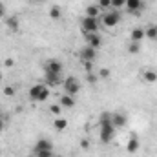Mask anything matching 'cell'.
<instances>
[{
	"instance_id": "6da1fadb",
	"label": "cell",
	"mask_w": 157,
	"mask_h": 157,
	"mask_svg": "<svg viewBox=\"0 0 157 157\" xmlns=\"http://www.w3.org/2000/svg\"><path fill=\"white\" fill-rule=\"evenodd\" d=\"M49 97V86L48 84H33L29 88V99L33 102H44Z\"/></svg>"
},
{
	"instance_id": "7a4b0ae2",
	"label": "cell",
	"mask_w": 157,
	"mask_h": 157,
	"mask_svg": "<svg viewBox=\"0 0 157 157\" xmlns=\"http://www.w3.org/2000/svg\"><path fill=\"white\" fill-rule=\"evenodd\" d=\"M115 126L112 122H99V139L101 143H112L113 137H115Z\"/></svg>"
},
{
	"instance_id": "3957f363",
	"label": "cell",
	"mask_w": 157,
	"mask_h": 157,
	"mask_svg": "<svg viewBox=\"0 0 157 157\" xmlns=\"http://www.w3.org/2000/svg\"><path fill=\"white\" fill-rule=\"evenodd\" d=\"M78 24H80V29H82V33L86 35V33H99V18H91V17H80L78 18Z\"/></svg>"
},
{
	"instance_id": "277c9868",
	"label": "cell",
	"mask_w": 157,
	"mask_h": 157,
	"mask_svg": "<svg viewBox=\"0 0 157 157\" xmlns=\"http://www.w3.org/2000/svg\"><path fill=\"white\" fill-rule=\"evenodd\" d=\"M101 20H102V26L104 28H115L121 20V13L117 9H108L104 15H101Z\"/></svg>"
},
{
	"instance_id": "5b68a950",
	"label": "cell",
	"mask_w": 157,
	"mask_h": 157,
	"mask_svg": "<svg viewBox=\"0 0 157 157\" xmlns=\"http://www.w3.org/2000/svg\"><path fill=\"white\" fill-rule=\"evenodd\" d=\"M62 88H64V93L75 97L78 91H80V82L77 80V77L70 75V77H66L64 80H62Z\"/></svg>"
},
{
	"instance_id": "8992f818",
	"label": "cell",
	"mask_w": 157,
	"mask_h": 157,
	"mask_svg": "<svg viewBox=\"0 0 157 157\" xmlns=\"http://www.w3.org/2000/svg\"><path fill=\"white\" fill-rule=\"evenodd\" d=\"M77 57L82 62H95V60H97V49H93V48H90V46H84V48H80V51L77 53Z\"/></svg>"
},
{
	"instance_id": "52a82bcc",
	"label": "cell",
	"mask_w": 157,
	"mask_h": 157,
	"mask_svg": "<svg viewBox=\"0 0 157 157\" xmlns=\"http://www.w3.org/2000/svg\"><path fill=\"white\" fill-rule=\"evenodd\" d=\"M62 62L59 59H48L44 62V71H49V73H62Z\"/></svg>"
},
{
	"instance_id": "ba28073f",
	"label": "cell",
	"mask_w": 157,
	"mask_h": 157,
	"mask_svg": "<svg viewBox=\"0 0 157 157\" xmlns=\"http://www.w3.org/2000/svg\"><path fill=\"white\" fill-rule=\"evenodd\" d=\"M126 11L130 15H139L143 9H144V2L143 0H126Z\"/></svg>"
},
{
	"instance_id": "9c48e42d",
	"label": "cell",
	"mask_w": 157,
	"mask_h": 157,
	"mask_svg": "<svg viewBox=\"0 0 157 157\" xmlns=\"http://www.w3.org/2000/svg\"><path fill=\"white\" fill-rule=\"evenodd\" d=\"M84 39H86V46H90L93 49H99L102 46V37L99 33H86Z\"/></svg>"
},
{
	"instance_id": "30bf717a",
	"label": "cell",
	"mask_w": 157,
	"mask_h": 157,
	"mask_svg": "<svg viewBox=\"0 0 157 157\" xmlns=\"http://www.w3.org/2000/svg\"><path fill=\"white\" fill-rule=\"evenodd\" d=\"M62 75L60 73H49V71H44V82L51 88V86H59V84H62Z\"/></svg>"
},
{
	"instance_id": "8fae6325",
	"label": "cell",
	"mask_w": 157,
	"mask_h": 157,
	"mask_svg": "<svg viewBox=\"0 0 157 157\" xmlns=\"http://www.w3.org/2000/svg\"><path fill=\"white\" fill-rule=\"evenodd\" d=\"M48 150H53V143L49 139H39L33 146V154H39V152H48Z\"/></svg>"
},
{
	"instance_id": "7c38bea8",
	"label": "cell",
	"mask_w": 157,
	"mask_h": 157,
	"mask_svg": "<svg viewBox=\"0 0 157 157\" xmlns=\"http://www.w3.org/2000/svg\"><path fill=\"white\" fill-rule=\"evenodd\" d=\"M112 124L115 128H124L128 124V117L124 113H121V112H115V113H112Z\"/></svg>"
},
{
	"instance_id": "4fadbf2b",
	"label": "cell",
	"mask_w": 157,
	"mask_h": 157,
	"mask_svg": "<svg viewBox=\"0 0 157 157\" xmlns=\"http://www.w3.org/2000/svg\"><path fill=\"white\" fill-rule=\"evenodd\" d=\"M59 104H60L64 110H71V108L75 106V97H71V95L64 93V95H60V101H59Z\"/></svg>"
},
{
	"instance_id": "5bb4252c",
	"label": "cell",
	"mask_w": 157,
	"mask_h": 157,
	"mask_svg": "<svg viewBox=\"0 0 157 157\" xmlns=\"http://www.w3.org/2000/svg\"><path fill=\"white\" fill-rule=\"evenodd\" d=\"M139 148H141L139 139H137L135 135H132V137H130V141H128V144H126V152H128V154H135Z\"/></svg>"
},
{
	"instance_id": "9a60e30c",
	"label": "cell",
	"mask_w": 157,
	"mask_h": 157,
	"mask_svg": "<svg viewBox=\"0 0 157 157\" xmlns=\"http://www.w3.org/2000/svg\"><path fill=\"white\" fill-rule=\"evenodd\" d=\"M144 37H146V35H144V29H143V28H133L132 33H130V40H132V42H141Z\"/></svg>"
},
{
	"instance_id": "2e32d148",
	"label": "cell",
	"mask_w": 157,
	"mask_h": 157,
	"mask_svg": "<svg viewBox=\"0 0 157 157\" xmlns=\"http://www.w3.org/2000/svg\"><path fill=\"white\" fill-rule=\"evenodd\" d=\"M86 17H91V18H99L101 17V9L97 4H90L86 7Z\"/></svg>"
},
{
	"instance_id": "e0dca14e",
	"label": "cell",
	"mask_w": 157,
	"mask_h": 157,
	"mask_svg": "<svg viewBox=\"0 0 157 157\" xmlns=\"http://www.w3.org/2000/svg\"><path fill=\"white\" fill-rule=\"evenodd\" d=\"M6 26H7L11 31H18V29H20V22H18L17 17H7V18H6Z\"/></svg>"
},
{
	"instance_id": "ac0fdd59",
	"label": "cell",
	"mask_w": 157,
	"mask_h": 157,
	"mask_svg": "<svg viewBox=\"0 0 157 157\" xmlns=\"http://www.w3.org/2000/svg\"><path fill=\"white\" fill-rule=\"evenodd\" d=\"M143 78H144V82L154 84V82H157V71L155 70H144L143 71Z\"/></svg>"
},
{
	"instance_id": "d6986e66",
	"label": "cell",
	"mask_w": 157,
	"mask_h": 157,
	"mask_svg": "<svg viewBox=\"0 0 157 157\" xmlns=\"http://www.w3.org/2000/svg\"><path fill=\"white\" fill-rule=\"evenodd\" d=\"M60 17H62V9L59 6H51L49 7V18L51 20H60Z\"/></svg>"
},
{
	"instance_id": "ffe728a7",
	"label": "cell",
	"mask_w": 157,
	"mask_h": 157,
	"mask_svg": "<svg viewBox=\"0 0 157 157\" xmlns=\"http://www.w3.org/2000/svg\"><path fill=\"white\" fill-rule=\"evenodd\" d=\"M53 126H55V130H59V132H62V130H66L68 128V121L62 117H57L53 121Z\"/></svg>"
},
{
	"instance_id": "44dd1931",
	"label": "cell",
	"mask_w": 157,
	"mask_h": 157,
	"mask_svg": "<svg viewBox=\"0 0 157 157\" xmlns=\"http://www.w3.org/2000/svg\"><path fill=\"white\" fill-rule=\"evenodd\" d=\"M144 35L152 40H157V26H148V28L144 29Z\"/></svg>"
},
{
	"instance_id": "7402d4cb",
	"label": "cell",
	"mask_w": 157,
	"mask_h": 157,
	"mask_svg": "<svg viewBox=\"0 0 157 157\" xmlns=\"http://www.w3.org/2000/svg\"><path fill=\"white\" fill-rule=\"evenodd\" d=\"M128 51H130L132 55H135V53H139V51H141V42H132V40H130V46H128Z\"/></svg>"
},
{
	"instance_id": "603a6c76",
	"label": "cell",
	"mask_w": 157,
	"mask_h": 157,
	"mask_svg": "<svg viewBox=\"0 0 157 157\" xmlns=\"http://www.w3.org/2000/svg\"><path fill=\"white\" fill-rule=\"evenodd\" d=\"M97 6L99 9H112V0H97Z\"/></svg>"
},
{
	"instance_id": "cb8c5ba5",
	"label": "cell",
	"mask_w": 157,
	"mask_h": 157,
	"mask_svg": "<svg viewBox=\"0 0 157 157\" xmlns=\"http://www.w3.org/2000/svg\"><path fill=\"white\" fill-rule=\"evenodd\" d=\"M60 112H62V106H60V104H51V106H49V113H53L55 117H59Z\"/></svg>"
},
{
	"instance_id": "d4e9b609",
	"label": "cell",
	"mask_w": 157,
	"mask_h": 157,
	"mask_svg": "<svg viewBox=\"0 0 157 157\" xmlns=\"http://www.w3.org/2000/svg\"><path fill=\"white\" fill-rule=\"evenodd\" d=\"M126 6V0H112V9H122Z\"/></svg>"
},
{
	"instance_id": "484cf974",
	"label": "cell",
	"mask_w": 157,
	"mask_h": 157,
	"mask_svg": "<svg viewBox=\"0 0 157 157\" xmlns=\"http://www.w3.org/2000/svg\"><path fill=\"white\" fill-rule=\"evenodd\" d=\"M110 75H112V71H110L108 68H102V70L99 71V78H110Z\"/></svg>"
},
{
	"instance_id": "4316f807",
	"label": "cell",
	"mask_w": 157,
	"mask_h": 157,
	"mask_svg": "<svg viewBox=\"0 0 157 157\" xmlns=\"http://www.w3.org/2000/svg\"><path fill=\"white\" fill-rule=\"evenodd\" d=\"M86 78H88V82H90V84H95V82L99 80V75H95V73H91V71H90V73H86Z\"/></svg>"
},
{
	"instance_id": "83f0119b",
	"label": "cell",
	"mask_w": 157,
	"mask_h": 157,
	"mask_svg": "<svg viewBox=\"0 0 157 157\" xmlns=\"http://www.w3.org/2000/svg\"><path fill=\"white\" fill-rule=\"evenodd\" d=\"M4 93H6L7 97H13V95H15V88H13V86H6V88H4Z\"/></svg>"
},
{
	"instance_id": "f1b7e54d",
	"label": "cell",
	"mask_w": 157,
	"mask_h": 157,
	"mask_svg": "<svg viewBox=\"0 0 157 157\" xmlns=\"http://www.w3.org/2000/svg\"><path fill=\"white\" fill-rule=\"evenodd\" d=\"M35 155L37 157H55V154H53V150H48V152H39Z\"/></svg>"
},
{
	"instance_id": "f546056e",
	"label": "cell",
	"mask_w": 157,
	"mask_h": 157,
	"mask_svg": "<svg viewBox=\"0 0 157 157\" xmlns=\"http://www.w3.org/2000/svg\"><path fill=\"white\" fill-rule=\"evenodd\" d=\"M4 66H6V68H13V66H15V60H13V59H6V60H4Z\"/></svg>"
},
{
	"instance_id": "4dcf8cb0",
	"label": "cell",
	"mask_w": 157,
	"mask_h": 157,
	"mask_svg": "<svg viewBox=\"0 0 157 157\" xmlns=\"http://www.w3.org/2000/svg\"><path fill=\"white\" fill-rule=\"evenodd\" d=\"M2 17H6V7H4V4L0 2V18H2Z\"/></svg>"
},
{
	"instance_id": "1f68e13d",
	"label": "cell",
	"mask_w": 157,
	"mask_h": 157,
	"mask_svg": "<svg viewBox=\"0 0 157 157\" xmlns=\"http://www.w3.org/2000/svg\"><path fill=\"white\" fill-rule=\"evenodd\" d=\"M4 128H6V119H4L2 115H0V132H2Z\"/></svg>"
},
{
	"instance_id": "d6a6232c",
	"label": "cell",
	"mask_w": 157,
	"mask_h": 157,
	"mask_svg": "<svg viewBox=\"0 0 157 157\" xmlns=\"http://www.w3.org/2000/svg\"><path fill=\"white\" fill-rule=\"evenodd\" d=\"M80 146H82V148H88V141H86V139H84V141H80Z\"/></svg>"
},
{
	"instance_id": "836d02e7",
	"label": "cell",
	"mask_w": 157,
	"mask_h": 157,
	"mask_svg": "<svg viewBox=\"0 0 157 157\" xmlns=\"http://www.w3.org/2000/svg\"><path fill=\"white\" fill-rule=\"evenodd\" d=\"M33 2H37V4H40V2H46V0H33Z\"/></svg>"
},
{
	"instance_id": "e575fe53",
	"label": "cell",
	"mask_w": 157,
	"mask_h": 157,
	"mask_svg": "<svg viewBox=\"0 0 157 157\" xmlns=\"http://www.w3.org/2000/svg\"><path fill=\"white\" fill-rule=\"evenodd\" d=\"M28 157H37V155H35V154H29V155H28Z\"/></svg>"
},
{
	"instance_id": "d590c367",
	"label": "cell",
	"mask_w": 157,
	"mask_h": 157,
	"mask_svg": "<svg viewBox=\"0 0 157 157\" xmlns=\"http://www.w3.org/2000/svg\"><path fill=\"white\" fill-rule=\"evenodd\" d=\"M0 80H2V71H0Z\"/></svg>"
},
{
	"instance_id": "8d00e7d4",
	"label": "cell",
	"mask_w": 157,
	"mask_h": 157,
	"mask_svg": "<svg viewBox=\"0 0 157 157\" xmlns=\"http://www.w3.org/2000/svg\"><path fill=\"white\" fill-rule=\"evenodd\" d=\"M55 157H64V155H55Z\"/></svg>"
},
{
	"instance_id": "74e56055",
	"label": "cell",
	"mask_w": 157,
	"mask_h": 157,
	"mask_svg": "<svg viewBox=\"0 0 157 157\" xmlns=\"http://www.w3.org/2000/svg\"><path fill=\"white\" fill-rule=\"evenodd\" d=\"M0 112H2V104H0Z\"/></svg>"
},
{
	"instance_id": "f35d334b",
	"label": "cell",
	"mask_w": 157,
	"mask_h": 157,
	"mask_svg": "<svg viewBox=\"0 0 157 157\" xmlns=\"http://www.w3.org/2000/svg\"><path fill=\"white\" fill-rule=\"evenodd\" d=\"M0 155H2V152H0Z\"/></svg>"
}]
</instances>
